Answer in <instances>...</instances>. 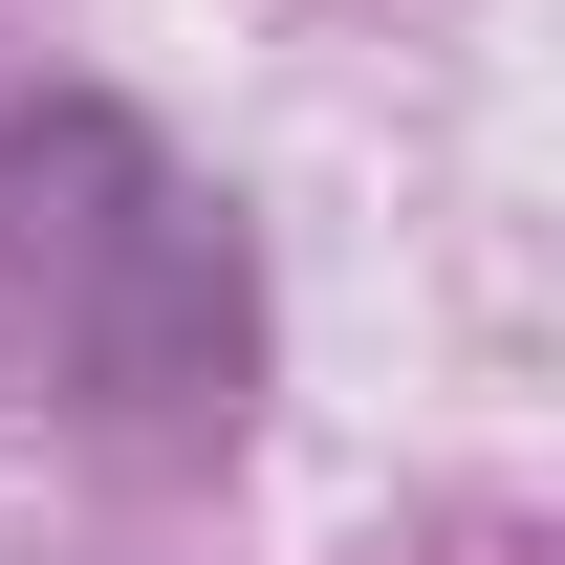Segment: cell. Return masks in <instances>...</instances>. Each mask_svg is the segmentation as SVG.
Returning <instances> with one entry per match:
<instances>
[{
  "mask_svg": "<svg viewBox=\"0 0 565 565\" xmlns=\"http://www.w3.org/2000/svg\"><path fill=\"white\" fill-rule=\"evenodd\" d=\"M0 262H22V327L109 435L152 457H217L239 392H262V282H239V217L131 131V109H0Z\"/></svg>",
  "mask_w": 565,
  "mask_h": 565,
  "instance_id": "1",
  "label": "cell"
}]
</instances>
